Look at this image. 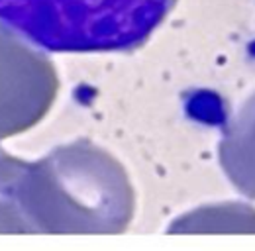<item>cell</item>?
<instances>
[{
    "label": "cell",
    "mask_w": 255,
    "mask_h": 251,
    "mask_svg": "<svg viewBox=\"0 0 255 251\" xmlns=\"http://www.w3.org/2000/svg\"><path fill=\"white\" fill-rule=\"evenodd\" d=\"M173 0H0V20L51 51H112L143 43Z\"/></svg>",
    "instance_id": "cell-1"
}]
</instances>
